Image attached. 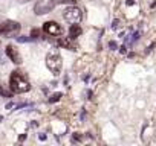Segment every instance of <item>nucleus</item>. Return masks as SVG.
<instances>
[{"label": "nucleus", "mask_w": 156, "mask_h": 146, "mask_svg": "<svg viewBox=\"0 0 156 146\" xmlns=\"http://www.w3.org/2000/svg\"><path fill=\"white\" fill-rule=\"evenodd\" d=\"M9 87L14 93H26L31 90V84L26 78V75L20 70H14L9 78Z\"/></svg>", "instance_id": "obj_1"}, {"label": "nucleus", "mask_w": 156, "mask_h": 146, "mask_svg": "<svg viewBox=\"0 0 156 146\" xmlns=\"http://www.w3.org/2000/svg\"><path fill=\"white\" fill-rule=\"evenodd\" d=\"M46 65L54 75H58L63 68V59H61L60 53L58 52H49L48 56H46Z\"/></svg>", "instance_id": "obj_2"}, {"label": "nucleus", "mask_w": 156, "mask_h": 146, "mask_svg": "<svg viewBox=\"0 0 156 146\" xmlns=\"http://www.w3.org/2000/svg\"><path fill=\"white\" fill-rule=\"evenodd\" d=\"M63 17L66 22H69L70 25H76V23H80L81 18H83V12L80 8H76V6H69L64 9L63 12Z\"/></svg>", "instance_id": "obj_3"}, {"label": "nucleus", "mask_w": 156, "mask_h": 146, "mask_svg": "<svg viewBox=\"0 0 156 146\" xmlns=\"http://www.w3.org/2000/svg\"><path fill=\"white\" fill-rule=\"evenodd\" d=\"M54 8H55L54 0H38V2L35 3V6H34V12L37 15H43V14L51 12Z\"/></svg>", "instance_id": "obj_4"}, {"label": "nucleus", "mask_w": 156, "mask_h": 146, "mask_svg": "<svg viewBox=\"0 0 156 146\" xmlns=\"http://www.w3.org/2000/svg\"><path fill=\"white\" fill-rule=\"evenodd\" d=\"M19 29H20V23L12 22V20L0 23V35H11V34H16Z\"/></svg>", "instance_id": "obj_5"}, {"label": "nucleus", "mask_w": 156, "mask_h": 146, "mask_svg": "<svg viewBox=\"0 0 156 146\" xmlns=\"http://www.w3.org/2000/svg\"><path fill=\"white\" fill-rule=\"evenodd\" d=\"M43 31H44L48 35H52V37H60V35L63 34L61 26H60L58 23H55V22H48V23H44Z\"/></svg>", "instance_id": "obj_6"}, {"label": "nucleus", "mask_w": 156, "mask_h": 146, "mask_svg": "<svg viewBox=\"0 0 156 146\" xmlns=\"http://www.w3.org/2000/svg\"><path fill=\"white\" fill-rule=\"evenodd\" d=\"M6 55L14 64H22V56L14 46H6Z\"/></svg>", "instance_id": "obj_7"}, {"label": "nucleus", "mask_w": 156, "mask_h": 146, "mask_svg": "<svg viewBox=\"0 0 156 146\" xmlns=\"http://www.w3.org/2000/svg\"><path fill=\"white\" fill-rule=\"evenodd\" d=\"M69 35H70V38H76V37H80V35H81V28L78 26V23L70 26V29H69Z\"/></svg>", "instance_id": "obj_8"}, {"label": "nucleus", "mask_w": 156, "mask_h": 146, "mask_svg": "<svg viewBox=\"0 0 156 146\" xmlns=\"http://www.w3.org/2000/svg\"><path fill=\"white\" fill-rule=\"evenodd\" d=\"M70 40H73V38H70V37H69V38H60V40H58V44L63 46V47H67V49H72V50H73L75 46L72 44Z\"/></svg>", "instance_id": "obj_9"}, {"label": "nucleus", "mask_w": 156, "mask_h": 146, "mask_svg": "<svg viewBox=\"0 0 156 146\" xmlns=\"http://www.w3.org/2000/svg\"><path fill=\"white\" fill-rule=\"evenodd\" d=\"M0 95H2V96H5V98H11V93H9L8 90H5L2 85H0Z\"/></svg>", "instance_id": "obj_10"}, {"label": "nucleus", "mask_w": 156, "mask_h": 146, "mask_svg": "<svg viewBox=\"0 0 156 146\" xmlns=\"http://www.w3.org/2000/svg\"><path fill=\"white\" fill-rule=\"evenodd\" d=\"M60 98H61V93H55V95H52V96H51L49 102H55V101H58Z\"/></svg>", "instance_id": "obj_11"}, {"label": "nucleus", "mask_w": 156, "mask_h": 146, "mask_svg": "<svg viewBox=\"0 0 156 146\" xmlns=\"http://www.w3.org/2000/svg\"><path fill=\"white\" fill-rule=\"evenodd\" d=\"M17 41L19 43H28V41H31V38H28V37H17Z\"/></svg>", "instance_id": "obj_12"}, {"label": "nucleus", "mask_w": 156, "mask_h": 146, "mask_svg": "<svg viewBox=\"0 0 156 146\" xmlns=\"http://www.w3.org/2000/svg\"><path fill=\"white\" fill-rule=\"evenodd\" d=\"M57 3H75V0H57Z\"/></svg>", "instance_id": "obj_13"}, {"label": "nucleus", "mask_w": 156, "mask_h": 146, "mask_svg": "<svg viewBox=\"0 0 156 146\" xmlns=\"http://www.w3.org/2000/svg\"><path fill=\"white\" fill-rule=\"evenodd\" d=\"M31 35H32L31 38H37V37H38V29H32V32H31Z\"/></svg>", "instance_id": "obj_14"}]
</instances>
